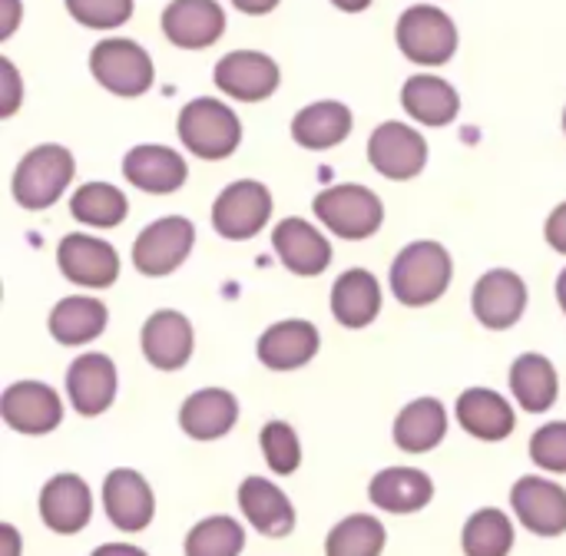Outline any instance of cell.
<instances>
[{
    "instance_id": "1",
    "label": "cell",
    "mask_w": 566,
    "mask_h": 556,
    "mask_svg": "<svg viewBox=\"0 0 566 556\" xmlns=\"http://www.w3.org/2000/svg\"><path fill=\"white\" fill-rule=\"evenodd\" d=\"M391 292L401 305L408 308H424L444 298L454 279V262L451 252L441 242L421 239L411 242L398 252L391 262Z\"/></svg>"
},
{
    "instance_id": "2",
    "label": "cell",
    "mask_w": 566,
    "mask_h": 556,
    "mask_svg": "<svg viewBox=\"0 0 566 556\" xmlns=\"http://www.w3.org/2000/svg\"><path fill=\"white\" fill-rule=\"evenodd\" d=\"M179 139L199 159H226L242 143V123L222 99L199 96L179 113Z\"/></svg>"
},
{
    "instance_id": "3",
    "label": "cell",
    "mask_w": 566,
    "mask_h": 556,
    "mask_svg": "<svg viewBox=\"0 0 566 556\" xmlns=\"http://www.w3.org/2000/svg\"><path fill=\"white\" fill-rule=\"evenodd\" d=\"M73 172H76L73 153L66 146L43 143L20 159L13 172V199L30 212L50 209L73 182Z\"/></svg>"
},
{
    "instance_id": "4",
    "label": "cell",
    "mask_w": 566,
    "mask_h": 556,
    "mask_svg": "<svg viewBox=\"0 0 566 556\" xmlns=\"http://www.w3.org/2000/svg\"><path fill=\"white\" fill-rule=\"evenodd\" d=\"M315 216L338 239L361 242V239H371L381 229L385 202L368 186L342 182V186H328V189H322L315 196Z\"/></svg>"
},
{
    "instance_id": "5",
    "label": "cell",
    "mask_w": 566,
    "mask_h": 556,
    "mask_svg": "<svg viewBox=\"0 0 566 556\" xmlns=\"http://www.w3.org/2000/svg\"><path fill=\"white\" fill-rule=\"evenodd\" d=\"M398 46L418 66H441L458 53V27L454 20L428 3H415L398 20Z\"/></svg>"
},
{
    "instance_id": "6",
    "label": "cell",
    "mask_w": 566,
    "mask_h": 556,
    "mask_svg": "<svg viewBox=\"0 0 566 556\" xmlns=\"http://www.w3.org/2000/svg\"><path fill=\"white\" fill-rule=\"evenodd\" d=\"M196 245V225L186 216H163L149 222L133 242V265L146 279L172 275Z\"/></svg>"
},
{
    "instance_id": "7",
    "label": "cell",
    "mask_w": 566,
    "mask_h": 556,
    "mask_svg": "<svg viewBox=\"0 0 566 556\" xmlns=\"http://www.w3.org/2000/svg\"><path fill=\"white\" fill-rule=\"evenodd\" d=\"M96 83L116 96H143L153 86V56L129 36L99 40L90 53Z\"/></svg>"
},
{
    "instance_id": "8",
    "label": "cell",
    "mask_w": 566,
    "mask_h": 556,
    "mask_svg": "<svg viewBox=\"0 0 566 556\" xmlns=\"http://www.w3.org/2000/svg\"><path fill=\"white\" fill-rule=\"evenodd\" d=\"M272 219V192L255 179H239L226 186L212 206V225L222 239L245 242L255 239Z\"/></svg>"
},
{
    "instance_id": "9",
    "label": "cell",
    "mask_w": 566,
    "mask_h": 556,
    "mask_svg": "<svg viewBox=\"0 0 566 556\" xmlns=\"http://www.w3.org/2000/svg\"><path fill=\"white\" fill-rule=\"evenodd\" d=\"M56 265L66 282L80 289H109L119 279V255L109 242L86 235V232H70L56 245Z\"/></svg>"
},
{
    "instance_id": "10",
    "label": "cell",
    "mask_w": 566,
    "mask_h": 556,
    "mask_svg": "<svg viewBox=\"0 0 566 556\" xmlns=\"http://www.w3.org/2000/svg\"><path fill=\"white\" fill-rule=\"evenodd\" d=\"M0 415L7 428L27 438H43L60 428L63 405L56 391L43 381H17L0 395Z\"/></svg>"
},
{
    "instance_id": "11",
    "label": "cell",
    "mask_w": 566,
    "mask_h": 556,
    "mask_svg": "<svg viewBox=\"0 0 566 556\" xmlns=\"http://www.w3.org/2000/svg\"><path fill=\"white\" fill-rule=\"evenodd\" d=\"M368 159H371V166L385 179L405 182V179H415L424 169V162H428V143H424V136L415 126L391 119V123H381L371 133V139H368Z\"/></svg>"
},
{
    "instance_id": "12",
    "label": "cell",
    "mask_w": 566,
    "mask_h": 556,
    "mask_svg": "<svg viewBox=\"0 0 566 556\" xmlns=\"http://www.w3.org/2000/svg\"><path fill=\"white\" fill-rule=\"evenodd\" d=\"M471 308H474V318L484 328L507 332V328H514L524 318L527 285L511 269H491L488 275L478 279V285L471 292Z\"/></svg>"
},
{
    "instance_id": "13",
    "label": "cell",
    "mask_w": 566,
    "mask_h": 556,
    "mask_svg": "<svg viewBox=\"0 0 566 556\" xmlns=\"http://www.w3.org/2000/svg\"><path fill=\"white\" fill-rule=\"evenodd\" d=\"M279 63L259 50H232L216 63V86L242 103L269 99L279 90Z\"/></svg>"
},
{
    "instance_id": "14",
    "label": "cell",
    "mask_w": 566,
    "mask_h": 556,
    "mask_svg": "<svg viewBox=\"0 0 566 556\" xmlns=\"http://www.w3.org/2000/svg\"><path fill=\"white\" fill-rule=\"evenodd\" d=\"M517 521L537 537L566 534V487L547 478H521L511 491Z\"/></svg>"
},
{
    "instance_id": "15",
    "label": "cell",
    "mask_w": 566,
    "mask_h": 556,
    "mask_svg": "<svg viewBox=\"0 0 566 556\" xmlns=\"http://www.w3.org/2000/svg\"><path fill=\"white\" fill-rule=\"evenodd\" d=\"M116 385H119L116 365L103 352L80 355L66 368V398H70L73 411L83 415V418L103 415L113 405V398H116Z\"/></svg>"
},
{
    "instance_id": "16",
    "label": "cell",
    "mask_w": 566,
    "mask_h": 556,
    "mask_svg": "<svg viewBox=\"0 0 566 556\" xmlns=\"http://www.w3.org/2000/svg\"><path fill=\"white\" fill-rule=\"evenodd\" d=\"M103 511L113 521V527L126 534H139L153 524L156 501L143 474L129 468H116L103 481Z\"/></svg>"
},
{
    "instance_id": "17",
    "label": "cell",
    "mask_w": 566,
    "mask_h": 556,
    "mask_svg": "<svg viewBox=\"0 0 566 556\" xmlns=\"http://www.w3.org/2000/svg\"><path fill=\"white\" fill-rule=\"evenodd\" d=\"M143 355L153 368L159 371H179L189 358H192V322L176 312V308H163L153 312L143 325Z\"/></svg>"
},
{
    "instance_id": "18",
    "label": "cell",
    "mask_w": 566,
    "mask_h": 556,
    "mask_svg": "<svg viewBox=\"0 0 566 556\" xmlns=\"http://www.w3.org/2000/svg\"><path fill=\"white\" fill-rule=\"evenodd\" d=\"M322 348V338H318V328L305 318H285V322H275L272 328L262 332L255 352H259V361L272 371H295V368H305Z\"/></svg>"
},
{
    "instance_id": "19",
    "label": "cell",
    "mask_w": 566,
    "mask_h": 556,
    "mask_svg": "<svg viewBox=\"0 0 566 556\" xmlns=\"http://www.w3.org/2000/svg\"><path fill=\"white\" fill-rule=\"evenodd\" d=\"M40 517L53 534H80L93 517V497L83 478L56 474L40 491Z\"/></svg>"
},
{
    "instance_id": "20",
    "label": "cell",
    "mask_w": 566,
    "mask_h": 556,
    "mask_svg": "<svg viewBox=\"0 0 566 556\" xmlns=\"http://www.w3.org/2000/svg\"><path fill=\"white\" fill-rule=\"evenodd\" d=\"M123 176L126 182H133L136 189L143 192H153V196H169L176 189L186 186V176H189V166L186 159L169 149V146H153V143H143V146H133L123 159Z\"/></svg>"
},
{
    "instance_id": "21",
    "label": "cell",
    "mask_w": 566,
    "mask_h": 556,
    "mask_svg": "<svg viewBox=\"0 0 566 556\" xmlns=\"http://www.w3.org/2000/svg\"><path fill=\"white\" fill-rule=\"evenodd\" d=\"M272 249L282 259V265L302 279L322 275L332 265L328 239L305 219H282L272 232Z\"/></svg>"
},
{
    "instance_id": "22",
    "label": "cell",
    "mask_w": 566,
    "mask_h": 556,
    "mask_svg": "<svg viewBox=\"0 0 566 556\" xmlns=\"http://www.w3.org/2000/svg\"><path fill=\"white\" fill-rule=\"evenodd\" d=\"M226 30V13L216 0H172L163 10V33L182 50H202Z\"/></svg>"
},
{
    "instance_id": "23",
    "label": "cell",
    "mask_w": 566,
    "mask_h": 556,
    "mask_svg": "<svg viewBox=\"0 0 566 556\" xmlns=\"http://www.w3.org/2000/svg\"><path fill=\"white\" fill-rule=\"evenodd\" d=\"M239 421V401L226 388H202L179 408V428L192 441H219Z\"/></svg>"
},
{
    "instance_id": "24",
    "label": "cell",
    "mask_w": 566,
    "mask_h": 556,
    "mask_svg": "<svg viewBox=\"0 0 566 556\" xmlns=\"http://www.w3.org/2000/svg\"><path fill=\"white\" fill-rule=\"evenodd\" d=\"M458 421L461 428L478 438V441H504L514 434L517 428V415L511 408V401L491 388H468L461 398H458Z\"/></svg>"
},
{
    "instance_id": "25",
    "label": "cell",
    "mask_w": 566,
    "mask_h": 556,
    "mask_svg": "<svg viewBox=\"0 0 566 556\" xmlns=\"http://www.w3.org/2000/svg\"><path fill=\"white\" fill-rule=\"evenodd\" d=\"M381 312V285L368 269H348L332 285V315L342 328H368Z\"/></svg>"
},
{
    "instance_id": "26",
    "label": "cell",
    "mask_w": 566,
    "mask_h": 556,
    "mask_svg": "<svg viewBox=\"0 0 566 556\" xmlns=\"http://www.w3.org/2000/svg\"><path fill=\"white\" fill-rule=\"evenodd\" d=\"M239 507L262 537H289L295 531L292 501L265 478H245L239 484Z\"/></svg>"
},
{
    "instance_id": "27",
    "label": "cell",
    "mask_w": 566,
    "mask_h": 556,
    "mask_svg": "<svg viewBox=\"0 0 566 556\" xmlns=\"http://www.w3.org/2000/svg\"><path fill=\"white\" fill-rule=\"evenodd\" d=\"M368 497L385 514H418L431 504L434 484L424 471L415 468H388L371 478Z\"/></svg>"
},
{
    "instance_id": "28",
    "label": "cell",
    "mask_w": 566,
    "mask_h": 556,
    "mask_svg": "<svg viewBox=\"0 0 566 556\" xmlns=\"http://www.w3.org/2000/svg\"><path fill=\"white\" fill-rule=\"evenodd\" d=\"M401 106L411 119H418L424 126H448L461 109V96L444 76L418 73L405 83Z\"/></svg>"
},
{
    "instance_id": "29",
    "label": "cell",
    "mask_w": 566,
    "mask_h": 556,
    "mask_svg": "<svg viewBox=\"0 0 566 556\" xmlns=\"http://www.w3.org/2000/svg\"><path fill=\"white\" fill-rule=\"evenodd\" d=\"M106 322H109V312H106V305L99 298L70 295L60 305H53L46 328H50L53 342H60L66 348H76V345H86V342L99 338L106 332Z\"/></svg>"
},
{
    "instance_id": "30",
    "label": "cell",
    "mask_w": 566,
    "mask_h": 556,
    "mask_svg": "<svg viewBox=\"0 0 566 556\" xmlns=\"http://www.w3.org/2000/svg\"><path fill=\"white\" fill-rule=\"evenodd\" d=\"M352 133V109L335 99L308 103L292 119V136L305 149H335Z\"/></svg>"
},
{
    "instance_id": "31",
    "label": "cell",
    "mask_w": 566,
    "mask_h": 556,
    "mask_svg": "<svg viewBox=\"0 0 566 556\" xmlns=\"http://www.w3.org/2000/svg\"><path fill=\"white\" fill-rule=\"evenodd\" d=\"M391 434L405 454H428L448 434V411L438 398H418L398 415Z\"/></svg>"
},
{
    "instance_id": "32",
    "label": "cell",
    "mask_w": 566,
    "mask_h": 556,
    "mask_svg": "<svg viewBox=\"0 0 566 556\" xmlns=\"http://www.w3.org/2000/svg\"><path fill=\"white\" fill-rule=\"evenodd\" d=\"M511 391L517 398V405L531 415H544L557 405L560 395V381H557V368L551 365V358L544 355H521L511 368Z\"/></svg>"
},
{
    "instance_id": "33",
    "label": "cell",
    "mask_w": 566,
    "mask_h": 556,
    "mask_svg": "<svg viewBox=\"0 0 566 556\" xmlns=\"http://www.w3.org/2000/svg\"><path fill=\"white\" fill-rule=\"evenodd\" d=\"M70 212L80 225H93V229H116L123 225L129 202L126 196L109 186V182H83L73 199H70Z\"/></svg>"
},
{
    "instance_id": "34",
    "label": "cell",
    "mask_w": 566,
    "mask_h": 556,
    "mask_svg": "<svg viewBox=\"0 0 566 556\" xmlns=\"http://www.w3.org/2000/svg\"><path fill=\"white\" fill-rule=\"evenodd\" d=\"M388 544L385 524L368 514H352L325 537V556H381Z\"/></svg>"
},
{
    "instance_id": "35",
    "label": "cell",
    "mask_w": 566,
    "mask_h": 556,
    "mask_svg": "<svg viewBox=\"0 0 566 556\" xmlns=\"http://www.w3.org/2000/svg\"><path fill=\"white\" fill-rule=\"evenodd\" d=\"M464 556H507L514 547V524L497 507H484L468 517L461 534Z\"/></svg>"
},
{
    "instance_id": "36",
    "label": "cell",
    "mask_w": 566,
    "mask_h": 556,
    "mask_svg": "<svg viewBox=\"0 0 566 556\" xmlns=\"http://www.w3.org/2000/svg\"><path fill=\"white\" fill-rule=\"evenodd\" d=\"M186 556H239L245 550V531L235 517L199 521L182 544Z\"/></svg>"
},
{
    "instance_id": "37",
    "label": "cell",
    "mask_w": 566,
    "mask_h": 556,
    "mask_svg": "<svg viewBox=\"0 0 566 556\" xmlns=\"http://www.w3.org/2000/svg\"><path fill=\"white\" fill-rule=\"evenodd\" d=\"M259 444H262V454L269 461V468L282 478L295 474L298 464H302V444H298V434L292 424L285 421H269L262 431H259Z\"/></svg>"
},
{
    "instance_id": "38",
    "label": "cell",
    "mask_w": 566,
    "mask_h": 556,
    "mask_svg": "<svg viewBox=\"0 0 566 556\" xmlns=\"http://www.w3.org/2000/svg\"><path fill=\"white\" fill-rule=\"evenodd\" d=\"M66 10L90 30H113L133 17V0H66Z\"/></svg>"
},
{
    "instance_id": "39",
    "label": "cell",
    "mask_w": 566,
    "mask_h": 556,
    "mask_svg": "<svg viewBox=\"0 0 566 556\" xmlns=\"http://www.w3.org/2000/svg\"><path fill=\"white\" fill-rule=\"evenodd\" d=\"M531 461L541 471L566 474V421H551L531 438Z\"/></svg>"
},
{
    "instance_id": "40",
    "label": "cell",
    "mask_w": 566,
    "mask_h": 556,
    "mask_svg": "<svg viewBox=\"0 0 566 556\" xmlns=\"http://www.w3.org/2000/svg\"><path fill=\"white\" fill-rule=\"evenodd\" d=\"M0 73H3V103H0V116H13V109L20 106V76L13 70L10 60H0Z\"/></svg>"
},
{
    "instance_id": "41",
    "label": "cell",
    "mask_w": 566,
    "mask_h": 556,
    "mask_svg": "<svg viewBox=\"0 0 566 556\" xmlns=\"http://www.w3.org/2000/svg\"><path fill=\"white\" fill-rule=\"evenodd\" d=\"M544 239L554 252L566 255V202H560L551 216H547V225H544Z\"/></svg>"
},
{
    "instance_id": "42",
    "label": "cell",
    "mask_w": 566,
    "mask_h": 556,
    "mask_svg": "<svg viewBox=\"0 0 566 556\" xmlns=\"http://www.w3.org/2000/svg\"><path fill=\"white\" fill-rule=\"evenodd\" d=\"M3 3V27H0V36H10L17 20H20V0H0Z\"/></svg>"
},
{
    "instance_id": "43",
    "label": "cell",
    "mask_w": 566,
    "mask_h": 556,
    "mask_svg": "<svg viewBox=\"0 0 566 556\" xmlns=\"http://www.w3.org/2000/svg\"><path fill=\"white\" fill-rule=\"evenodd\" d=\"M242 13H252V17H262V13H272L279 7V0H232Z\"/></svg>"
},
{
    "instance_id": "44",
    "label": "cell",
    "mask_w": 566,
    "mask_h": 556,
    "mask_svg": "<svg viewBox=\"0 0 566 556\" xmlns=\"http://www.w3.org/2000/svg\"><path fill=\"white\" fill-rule=\"evenodd\" d=\"M90 556H149L146 550H139V547H133V544H103V547H96Z\"/></svg>"
},
{
    "instance_id": "45",
    "label": "cell",
    "mask_w": 566,
    "mask_h": 556,
    "mask_svg": "<svg viewBox=\"0 0 566 556\" xmlns=\"http://www.w3.org/2000/svg\"><path fill=\"white\" fill-rule=\"evenodd\" d=\"M0 537H3V547H7V556H17V550H20V537H17V531H13L10 524H3Z\"/></svg>"
},
{
    "instance_id": "46",
    "label": "cell",
    "mask_w": 566,
    "mask_h": 556,
    "mask_svg": "<svg viewBox=\"0 0 566 556\" xmlns=\"http://www.w3.org/2000/svg\"><path fill=\"white\" fill-rule=\"evenodd\" d=\"M338 10H345V13H361V10H368L371 7V0H332Z\"/></svg>"
},
{
    "instance_id": "47",
    "label": "cell",
    "mask_w": 566,
    "mask_h": 556,
    "mask_svg": "<svg viewBox=\"0 0 566 556\" xmlns=\"http://www.w3.org/2000/svg\"><path fill=\"white\" fill-rule=\"evenodd\" d=\"M557 302H560V308H564L566 315V269L557 275Z\"/></svg>"
},
{
    "instance_id": "48",
    "label": "cell",
    "mask_w": 566,
    "mask_h": 556,
    "mask_svg": "<svg viewBox=\"0 0 566 556\" xmlns=\"http://www.w3.org/2000/svg\"><path fill=\"white\" fill-rule=\"evenodd\" d=\"M564 133H566V109H564Z\"/></svg>"
}]
</instances>
